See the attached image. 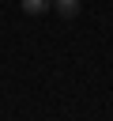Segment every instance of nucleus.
Here are the masks:
<instances>
[{"label": "nucleus", "mask_w": 113, "mask_h": 121, "mask_svg": "<svg viewBox=\"0 0 113 121\" xmlns=\"http://www.w3.org/2000/svg\"><path fill=\"white\" fill-rule=\"evenodd\" d=\"M53 11L64 15V19H75L79 15V0H53Z\"/></svg>", "instance_id": "f257e3e1"}, {"label": "nucleus", "mask_w": 113, "mask_h": 121, "mask_svg": "<svg viewBox=\"0 0 113 121\" xmlns=\"http://www.w3.org/2000/svg\"><path fill=\"white\" fill-rule=\"evenodd\" d=\"M19 4H23L26 15H45V11L53 8V0H19Z\"/></svg>", "instance_id": "f03ea898"}]
</instances>
